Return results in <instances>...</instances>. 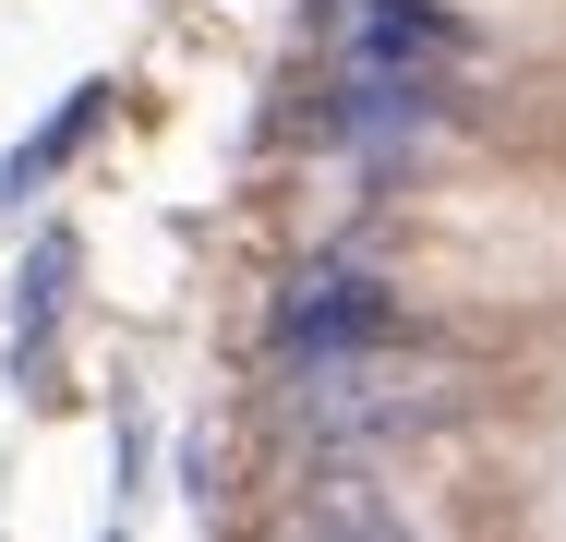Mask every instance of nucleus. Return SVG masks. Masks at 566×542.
<instances>
[{
    "label": "nucleus",
    "mask_w": 566,
    "mask_h": 542,
    "mask_svg": "<svg viewBox=\"0 0 566 542\" xmlns=\"http://www.w3.org/2000/svg\"><path fill=\"white\" fill-rule=\"evenodd\" d=\"M434 398H447V374H398L386 350L326 362V374H290V423H314L326 446H361V434L410 423V410H434Z\"/></svg>",
    "instance_id": "nucleus-1"
},
{
    "label": "nucleus",
    "mask_w": 566,
    "mask_h": 542,
    "mask_svg": "<svg viewBox=\"0 0 566 542\" xmlns=\"http://www.w3.org/2000/svg\"><path fill=\"white\" fill-rule=\"evenodd\" d=\"M447 61H458V24L434 0H349L338 85H434Z\"/></svg>",
    "instance_id": "nucleus-2"
},
{
    "label": "nucleus",
    "mask_w": 566,
    "mask_h": 542,
    "mask_svg": "<svg viewBox=\"0 0 566 542\" xmlns=\"http://www.w3.org/2000/svg\"><path fill=\"white\" fill-rule=\"evenodd\" d=\"M374 325H386L374 278H361V265H314V278L290 290V314H277V362H290V374L361 362V350H374Z\"/></svg>",
    "instance_id": "nucleus-3"
},
{
    "label": "nucleus",
    "mask_w": 566,
    "mask_h": 542,
    "mask_svg": "<svg viewBox=\"0 0 566 542\" xmlns=\"http://www.w3.org/2000/svg\"><path fill=\"white\" fill-rule=\"evenodd\" d=\"M97 85H85V97H61V121H49V133H36V145H12V169H0V206H24V194H36V181H49V169H61V157H73V145H85V133H97Z\"/></svg>",
    "instance_id": "nucleus-4"
},
{
    "label": "nucleus",
    "mask_w": 566,
    "mask_h": 542,
    "mask_svg": "<svg viewBox=\"0 0 566 542\" xmlns=\"http://www.w3.org/2000/svg\"><path fill=\"white\" fill-rule=\"evenodd\" d=\"M314 542H410V519H386V507L349 482V494H326V507H314Z\"/></svg>",
    "instance_id": "nucleus-5"
},
{
    "label": "nucleus",
    "mask_w": 566,
    "mask_h": 542,
    "mask_svg": "<svg viewBox=\"0 0 566 542\" xmlns=\"http://www.w3.org/2000/svg\"><path fill=\"white\" fill-rule=\"evenodd\" d=\"M61 290H73V241H36V278H24V302H12V325L36 337V325L61 314Z\"/></svg>",
    "instance_id": "nucleus-6"
}]
</instances>
